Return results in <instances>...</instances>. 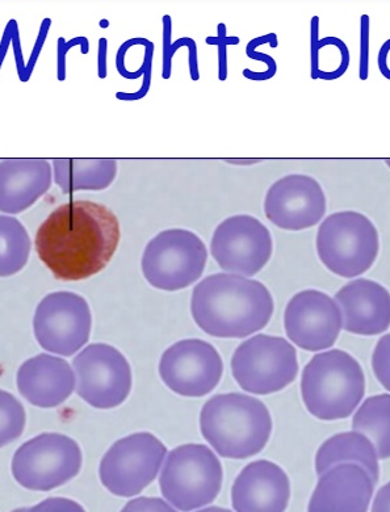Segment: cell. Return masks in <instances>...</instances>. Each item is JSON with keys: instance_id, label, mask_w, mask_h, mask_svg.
Segmentation results:
<instances>
[{"instance_id": "cell-1", "label": "cell", "mask_w": 390, "mask_h": 512, "mask_svg": "<svg viewBox=\"0 0 390 512\" xmlns=\"http://www.w3.org/2000/svg\"><path fill=\"white\" fill-rule=\"evenodd\" d=\"M120 238L119 218L106 205L70 201L54 209L40 225L35 249L54 278L81 281L108 266Z\"/></svg>"}, {"instance_id": "cell-2", "label": "cell", "mask_w": 390, "mask_h": 512, "mask_svg": "<svg viewBox=\"0 0 390 512\" xmlns=\"http://www.w3.org/2000/svg\"><path fill=\"white\" fill-rule=\"evenodd\" d=\"M191 312L196 325L211 337L246 338L268 325L274 299L260 281L216 274L196 285Z\"/></svg>"}, {"instance_id": "cell-3", "label": "cell", "mask_w": 390, "mask_h": 512, "mask_svg": "<svg viewBox=\"0 0 390 512\" xmlns=\"http://www.w3.org/2000/svg\"><path fill=\"white\" fill-rule=\"evenodd\" d=\"M204 439L226 459H249L262 452L272 432L270 411L246 394H218L200 414Z\"/></svg>"}, {"instance_id": "cell-4", "label": "cell", "mask_w": 390, "mask_h": 512, "mask_svg": "<svg viewBox=\"0 0 390 512\" xmlns=\"http://www.w3.org/2000/svg\"><path fill=\"white\" fill-rule=\"evenodd\" d=\"M366 392V377L358 360L333 350L314 356L301 379V394L309 413L321 421H338L354 413Z\"/></svg>"}, {"instance_id": "cell-5", "label": "cell", "mask_w": 390, "mask_h": 512, "mask_svg": "<svg viewBox=\"0 0 390 512\" xmlns=\"http://www.w3.org/2000/svg\"><path fill=\"white\" fill-rule=\"evenodd\" d=\"M316 246L327 270L352 279L366 274L375 264L380 238L376 226L363 213L337 212L322 221Z\"/></svg>"}, {"instance_id": "cell-6", "label": "cell", "mask_w": 390, "mask_h": 512, "mask_svg": "<svg viewBox=\"0 0 390 512\" xmlns=\"http://www.w3.org/2000/svg\"><path fill=\"white\" fill-rule=\"evenodd\" d=\"M159 486L163 497L180 511L200 509L220 494L222 467L215 453L201 444H187L167 456Z\"/></svg>"}, {"instance_id": "cell-7", "label": "cell", "mask_w": 390, "mask_h": 512, "mask_svg": "<svg viewBox=\"0 0 390 512\" xmlns=\"http://www.w3.org/2000/svg\"><path fill=\"white\" fill-rule=\"evenodd\" d=\"M208 251L199 235L186 229H169L148 243L142 255V274L152 287L175 292L201 278Z\"/></svg>"}, {"instance_id": "cell-8", "label": "cell", "mask_w": 390, "mask_h": 512, "mask_svg": "<svg viewBox=\"0 0 390 512\" xmlns=\"http://www.w3.org/2000/svg\"><path fill=\"white\" fill-rule=\"evenodd\" d=\"M82 468V451L75 440L61 434H41L15 452L12 474L23 488L50 491L73 480Z\"/></svg>"}, {"instance_id": "cell-9", "label": "cell", "mask_w": 390, "mask_h": 512, "mask_svg": "<svg viewBox=\"0 0 390 512\" xmlns=\"http://www.w3.org/2000/svg\"><path fill=\"white\" fill-rule=\"evenodd\" d=\"M232 372L245 392L259 396L280 392L299 372L295 347L284 338L259 334L234 352Z\"/></svg>"}, {"instance_id": "cell-10", "label": "cell", "mask_w": 390, "mask_h": 512, "mask_svg": "<svg viewBox=\"0 0 390 512\" xmlns=\"http://www.w3.org/2000/svg\"><path fill=\"white\" fill-rule=\"evenodd\" d=\"M167 455L161 440L138 432L117 440L100 463V481L109 493L130 498L140 494L157 478Z\"/></svg>"}, {"instance_id": "cell-11", "label": "cell", "mask_w": 390, "mask_h": 512, "mask_svg": "<svg viewBox=\"0 0 390 512\" xmlns=\"http://www.w3.org/2000/svg\"><path fill=\"white\" fill-rule=\"evenodd\" d=\"M77 393L95 409L108 410L127 400L132 389V369L115 347L96 343L74 359Z\"/></svg>"}, {"instance_id": "cell-12", "label": "cell", "mask_w": 390, "mask_h": 512, "mask_svg": "<svg viewBox=\"0 0 390 512\" xmlns=\"http://www.w3.org/2000/svg\"><path fill=\"white\" fill-rule=\"evenodd\" d=\"M272 237L267 226L249 214L222 221L213 233L211 253L221 270L251 278L270 262Z\"/></svg>"}, {"instance_id": "cell-13", "label": "cell", "mask_w": 390, "mask_h": 512, "mask_svg": "<svg viewBox=\"0 0 390 512\" xmlns=\"http://www.w3.org/2000/svg\"><path fill=\"white\" fill-rule=\"evenodd\" d=\"M90 306L73 292H54L44 297L33 318V330L45 351L71 356L90 339Z\"/></svg>"}, {"instance_id": "cell-14", "label": "cell", "mask_w": 390, "mask_h": 512, "mask_svg": "<svg viewBox=\"0 0 390 512\" xmlns=\"http://www.w3.org/2000/svg\"><path fill=\"white\" fill-rule=\"evenodd\" d=\"M224 364L211 343L187 339L167 348L159 375L167 388L183 397H204L220 383Z\"/></svg>"}, {"instance_id": "cell-15", "label": "cell", "mask_w": 390, "mask_h": 512, "mask_svg": "<svg viewBox=\"0 0 390 512\" xmlns=\"http://www.w3.org/2000/svg\"><path fill=\"white\" fill-rule=\"evenodd\" d=\"M326 209L321 184L308 175L284 176L272 184L264 199L267 220L288 232H300L320 224Z\"/></svg>"}, {"instance_id": "cell-16", "label": "cell", "mask_w": 390, "mask_h": 512, "mask_svg": "<svg viewBox=\"0 0 390 512\" xmlns=\"http://www.w3.org/2000/svg\"><path fill=\"white\" fill-rule=\"evenodd\" d=\"M288 338L305 351L333 347L342 329V313L326 293L306 289L288 302L284 314Z\"/></svg>"}, {"instance_id": "cell-17", "label": "cell", "mask_w": 390, "mask_h": 512, "mask_svg": "<svg viewBox=\"0 0 390 512\" xmlns=\"http://www.w3.org/2000/svg\"><path fill=\"white\" fill-rule=\"evenodd\" d=\"M291 498V482L284 470L271 461H254L245 467L232 488L237 512H285Z\"/></svg>"}, {"instance_id": "cell-18", "label": "cell", "mask_w": 390, "mask_h": 512, "mask_svg": "<svg viewBox=\"0 0 390 512\" xmlns=\"http://www.w3.org/2000/svg\"><path fill=\"white\" fill-rule=\"evenodd\" d=\"M375 486L360 465H335L321 474L308 512H367Z\"/></svg>"}, {"instance_id": "cell-19", "label": "cell", "mask_w": 390, "mask_h": 512, "mask_svg": "<svg viewBox=\"0 0 390 512\" xmlns=\"http://www.w3.org/2000/svg\"><path fill=\"white\" fill-rule=\"evenodd\" d=\"M348 333L379 335L390 326V293L383 285L367 279L350 281L335 295Z\"/></svg>"}, {"instance_id": "cell-20", "label": "cell", "mask_w": 390, "mask_h": 512, "mask_svg": "<svg viewBox=\"0 0 390 512\" xmlns=\"http://www.w3.org/2000/svg\"><path fill=\"white\" fill-rule=\"evenodd\" d=\"M53 166L46 159H4L0 162V212L19 214L50 190Z\"/></svg>"}, {"instance_id": "cell-21", "label": "cell", "mask_w": 390, "mask_h": 512, "mask_svg": "<svg viewBox=\"0 0 390 512\" xmlns=\"http://www.w3.org/2000/svg\"><path fill=\"white\" fill-rule=\"evenodd\" d=\"M75 376L69 363L41 354L27 360L18 371L20 394L33 406L52 409L73 394Z\"/></svg>"}, {"instance_id": "cell-22", "label": "cell", "mask_w": 390, "mask_h": 512, "mask_svg": "<svg viewBox=\"0 0 390 512\" xmlns=\"http://www.w3.org/2000/svg\"><path fill=\"white\" fill-rule=\"evenodd\" d=\"M346 463L360 465L375 485L379 482L380 467L377 463L376 449L369 439L359 432H343L326 440L317 452L316 472L321 476L327 469Z\"/></svg>"}, {"instance_id": "cell-23", "label": "cell", "mask_w": 390, "mask_h": 512, "mask_svg": "<svg viewBox=\"0 0 390 512\" xmlns=\"http://www.w3.org/2000/svg\"><path fill=\"white\" fill-rule=\"evenodd\" d=\"M54 183L64 193L103 191L116 179L115 159H54Z\"/></svg>"}, {"instance_id": "cell-24", "label": "cell", "mask_w": 390, "mask_h": 512, "mask_svg": "<svg viewBox=\"0 0 390 512\" xmlns=\"http://www.w3.org/2000/svg\"><path fill=\"white\" fill-rule=\"evenodd\" d=\"M352 430L369 439L376 449L377 459H389L390 394L369 397L354 415Z\"/></svg>"}, {"instance_id": "cell-25", "label": "cell", "mask_w": 390, "mask_h": 512, "mask_svg": "<svg viewBox=\"0 0 390 512\" xmlns=\"http://www.w3.org/2000/svg\"><path fill=\"white\" fill-rule=\"evenodd\" d=\"M320 20H312V78L335 81L346 74L350 66V50L338 37H318Z\"/></svg>"}, {"instance_id": "cell-26", "label": "cell", "mask_w": 390, "mask_h": 512, "mask_svg": "<svg viewBox=\"0 0 390 512\" xmlns=\"http://www.w3.org/2000/svg\"><path fill=\"white\" fill-rule=\"evenodd\" d=\"M32 242L18 218L0 216V278H10L27 266Z\"/></svg>"}, {"instance_id": "cell-27", "label": "cell", "mask_w": 390, "mask_h": 512, "mask_svg": "<svg viewBox=\"0 0 390 512\" xmlns=\"http://www.w3.org/2000/svg\"><path fill=\"white\" fill-rule=\"evenodd\" d=\"M25 422L27 417L22 402L6 390H0V448L22 436Z\"/></svg>"}, {"instance_id": "cell-28", "label": "cell", "mask_w": 390, "mask_h": 512, "mask_svg": "<svg viewBox=\"0 0 390 512\" xmlns=\"http://www.w3.org/2000/svg\"><path fill=\"white\" fill-rule=\"evenodd\" d=\"M372 367L376 379L390 392V334L377 343L373 351Z\"/></svg>"}, {"instance_id": "cell-29", "label": "cell", "mask_w": 390, "mask_h": 512, "mask_svg": "<svg viewBox=\"0 0 390 512\" xmlns=\"http://www.w3.org/2000/svg\"><path fill=\"white\" fill-rule=\"evenodd\" d=\"M369 29H371V19L364 14L360 19L359 78L362 81H367L369 77Z\"/></svg>"}, {"instance_id": "cell-30", "label": "cell", "mask_w": 390, "mask_h": 512, "mask_svg": "<svg viewBox=\"0 0 390 512\" xmlns=\"http://www.w3.org/2000/svg\"><path fill=\"white\" fill-rule=\"evenodd\" d=\"M24 512H86L79 503L67 498H48L39 505L29 507Z\"/></svg>"}, {"instance_id": "cell-31", "label": "cell", "mask_w": 390, "mask_h": 512, "mask_svg": "<svg viewBox=\"0 0 390 512\" xmlns=\"http://www.w3.org/2000/svg\"><path fill=\"white\" fill-rule=\"evenodd\" d=\"M120 512H178L161 498H136L125 505Z\"/></svg>"}, {"instance_id": "cell-32", "label": "cell", "mask_w": 390, "mask_h": 512, "mask_svg": "<svg viewBox=\"0 0 390 512\" xmlns=\"http://www.w3.org/2000/svg\"><path fill=\"white\" fill-rule=\"evenodd\" d=\"M377 66L381 75L390 81V39L385 41L380 48L379 56H377Z\"/></svg>"}, {"instance_id": "cell-33", "label": "cell", "mask_w": 390, "mask_h": 512, "mask_svg": "<svg viewBox=\"0 0 390 512\" xmlns=\"http://www.w3.org/2000/svg\"><path fill=\"white\" fill-rule=\"evenodd\" d=\"M372 512H390V482L384 485L376 494Z\"/></svg>"}, {"instance_id": "cell-34", "label": "cell", "mask_w": 390, "mask_h": 512, "mask_svg": "<svg viewBox=\"0 0 390 512\" xmlns=\"http://www.w3.org/2000/svg\"><path fill=\"white\" fill-rule=\"evenodd\" d=\"M196 512H233L228 509H222V507H208V509L196 511Z\"/></svg>"}, {"instance_id": "cell-35", "label": "cell", "mask_w": 390, "mask_h": 512, "mask_svg": "<svg viewBox=\"0 0 390 512\" xmlns=\"http://www.w3.org/2000/svg\"><path fill=\"white\" fill-rule=\"evenodd\" d=\"M385 163H387V166L389 167L390 169V159H385Z\"/></svg>"}, {"instance_id": "cell-36", "label": "cell", "mask_w": 390, "mask_h": 512, "mask_svg": "<svg viewBox=\"0 0 390 512\" xmlns=\"http://www.w3.org/2000/svg\"><path fill=\"white\" fill-rule=\"evenodd\" d=\"M25 509H18V510H15V511H12V512H24Z\"/></svg>"}]
</instances>
